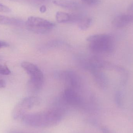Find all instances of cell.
Listing matches in <instances>:
<instances>
[{"mask_svg": "<svg viewBox=\"0 0 133 133\" xmlns=\"http://www.w3.org/2000/svg\"><path fill=\"white\" fill-rule=\"evenodd\" d=\"M91 50L96 54L109 55L114 51L115 40L112 36L108 34H98L87 38Z\"/></svg>", "mask_w": 133, "mask_h": 133, "instance_id": "obj_1", "label": "cell"}, {"mask_svg": "<svg viewBox=\"0 0 133 133\" xmlns=\"http://www.w3.org/2000/svg\"><path fill=\"white\" fill-rule=\"evenodd\" d=\"M21 66L30 77L28 89L31 93H36L39 91L44 82L43 74L36 65L27 61L21 64Z\"/></svg>", "mask_w": 133, "mask_h": 133, "instance_id": "obj_2", "label": "cell"}, {"mask_svg": "<svg viewBox=\"0 0 133 133\" xmlns=\"http://www.w3.org/2000/svg\"><path fill=\"white\" fill-rule=\"evenodd\" d=\"M54 23L40 17L31 16L25 22V26L29 31L37 34H44L51 31L55 26Z\"/></svg>", "mask_w": 133, "mask_h": 133, "instance_id": "obj_3", "label": "cell"}, {"mask_svg": "<svg viewBox=\"0 0 133 133\" xmlns=\"http://www.w3.org/2000/svg\"><path fill=\"white\" fill-rule=\"evenodd\" d=\"M34 97L26 98L20 101L14 108L12 112V117L14 119L22 118L26 111L31 108L35 103Z\"/></svg>", "mask_w": 133, "mask_h": 133, "instance_id": "obj_4", "label": "cell"}, {"mask_svg": "<svg viewBox=\"0 0 133 133\" xmlns=\"http://www.w3.org/2000/svg\"><path fill=\"white\" fill-rule=\"evenodd\" d=\"M133 22V15L122 14L115 17L112 19V25L117 29L125 27Z\"/></svg>", "mask_w": 133, "mask_h": 133, "instance_id": "obj_5", "label": "cell"}, {"mask_svg": "<svg viewBox=\"0 0 133 133\" xmlns=\"http://www.w3.org/2000/svg\"><path fill=\"white\" fill-rule=\"evenodd\" d=\"M64 100L66 103L72 105L79 104L81 101V98L75 89L66 88L63 94Z\"/></svg>", "mask_w": 133, "mask_h": 133, "instance_id": "obj_6", "label": "cell"}, {"mask_svg": "<svg viewBox=\"0 0 133 133\" xmlns=\"http://www.w3.org/2000/svg\"><path fill=\"white\" fill-rule=\"evenodd\" d=\"M64 80L67 85L66 88L76 90L79 87V78L76 74L71 71H66L63 75Z\"/></svg>", "mask_w": 133, "mask_h": 133, "instance_id": "obj_7", "label": "cell"}, {"mask_svg": "<svg viewBox=\"0 0 133 133\" xmlns=\"http://www.w3.org/2000/svg\"><path fill=\"white\" fill-rule=\"evenodd\" d=\"M56 19L59 23H69L78 22L79 16L78 15L58 11L56 13Z\"/></svg>", "mask_w": 133, "mask_h": 133, "instance_id": "obj_8", "label": "cell"}, {"mask_svg": "<svg viewBox=\"0 0 133 133\" xmlns=\"http://www.w3.org/2000/svg\"><path fill=\"white\" fill-rule=\"evenodd\" d=\"M53 3L55 5L67 9H75L78 7L77 3L71 0H54Z\"/></svg>", "mask_w": 133, "mask_h": 133, "instance_id": "obj_9", "label": "cell"}, {"mask_svg": "<svg viewBox=\"0 0 133 133\" xmlns=\"http://www.w3.org/2000/svg\"><path fill=\"white\" fill-rule=\"evenodd\" d=\"M21 19L0 15V24L11 25H20L23 24Z\"/></svg>", "mask_w": 133, "mask_h": 133, "instance_id": "obj_10", "label": "cell"}, {"mask_svg": "<svg viewBox=\"0 0 133 133\" xmlns=\"http://www.w3.org/2000/svg\"><path fill=\"white\" fill-rule=\"evenodd\" d=\"M92 22V19L91 18H83L78 23V27L81 30H87L90 26Z\"/></svg>", "mask_w": 133, "mask_h": 133, "instance_id": "obj_11", "label": "cell"}, {"mask_svg": "<svg viewBox=\"0 0 133 133\" xmlns=\"http://www.w3.org/2000/svg\"><path fill=\"white\" fill-rule=\"evenodd\" d=\"M11 73V71L8 66L0 64V75L7 76L10 75Z\"/></svg>", "mask_w": 133, "mask_h": 133, "instance_id": "obj_12", "label": "cell"}, {"mask_svg": "<svg viewBox=\"0 0 133 133\" xmlns=\"http://www.w3.org/2000/svg\"><path fill=\"white\" fill-rule=\"evenodd\" d=\"M115 101L116 104L119 107H121L123 105V99L122 95L120 92L116 93L115 96Z\"/></svg>", "mask_w": 133, "mask_h": 133, "instance_id": "obj_13", "label": "cell"}, {"mask_svg": "<svg viewBox=\"0 0 133 133\" xmlns=\"http://www.w3.org/2000/svg\"><path fill=\"white\" fill-rule=\"evenodd\" d=\"M11 11V9L9 7L0 3V12L9 13Z\"/></svg>", "mask_w": 133, "mask_h": 133, "instance_id": "obj_14", "label": "cell"}, {"mask_svg": "<svg viewBox=\"0 0 133 133\" xmlns=\"http://www.w3.org/2000/svg\"><path fill=\"white\" fill-rule=\"evenodd\" d=\"M84 3L88 5H95L100 2V0H81Z\"/></svg>", "mask_w": 133, "mask_h": 133, "instance_id": "obj_15", "label": "cell"}, {"mask_svg": "<svg viewBox=\"0 0 133 133\" xmlns=\"http://www.w3.org/2000/svg\"><path fill=\"white\" fill-rule=\"evenodd\" d=\"M9 44L7 42L0 41V49L4 48L7 47L9 46Z\"/></svg>", "mask_w": 133, "mask_h": 133, "instance_id": "obj_16", "label": "cell"}, {"mask_svg": "<svg viewBox=\"0 0 133 133\" xmlns=\"http://www.w3.org/2000/svg\"><path fill=\"white\" fill-rule=\"evenodd\" d=\"M6 86L5 81L3 80L0 79V88H4Z\"/></svg>", "mask_w": 133, "mask_h": 133, "instance_id": "obj_17", "label": "cell"}, {"mask_svg": "<svg viewBox=\"0 0 133 133\" xmlns=\"http://www.w3.org/2000/svg\"><path fill=\"white\" fill-rule=\"evenodd\" d=\"M39 10L41 13H44L46 11V7L45 5H42L40 8Z\"/></svg>", "mask_w": 133, "mask_h": 133, "instance_id": "obj_18", "label": "cell"}, {"mask_svg": "<svg viewBox=\"0 0 133 133\" xmlns=\"http://www.w3.org/2000/svg\"><path fill=\"white\" fill-rule=\"evenodd\" d=\"M128 9L130 11H133V4H132L129 7Z\"/></svg>", "mask_w": 133, "mask_h": 133, "instance_id": "obj_19", "label": "cell"}, {"mask_svg": "<svg viewBox=\"0 0 133 133\" xmlns=\"http://www.w3.org/2000/svg\"><path fill=\"white\" fill-rule=\"evenodd\" d=\"M37 1H48V0H37Z\"/></svg>", "mask_w": 133, "mask_h": 133, "instance_id": "obj_20", "label": "cell"}, {"mask_svg": "<svg viewBox=\"0 0 133 133\" xmlns=\"http://www.w3.org/2000/svg\"><path fill=\"white\" fill-rule=\"evenodd\" d=\"M17 133V132H14V133Z\"/></svg>", "mask_w": 133, "mask_h": 133, "instance_id": "obj_21", "label": "cell"}]
</instances>
